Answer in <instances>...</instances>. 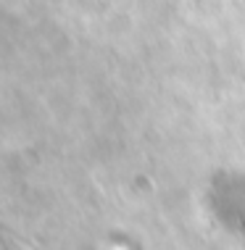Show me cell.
Listing matches in <instances>:
<instances>
[{
	"mask_svg": "<svg viewBox=\"0 0 245 250\" xmlns=\"http://www.w3.org/2000/svg\"><path fill=\"white\" fill-rule=\"evenodd\" d=\"M0 250H29V248H24L22 242H16L13 237H8L5 232H0Z\"/></svg>",
	"mask_w": 245,
	"mask_h": 250,
	"instance_id": "cell-1",
	"label": "cell"
}]
</instances>
